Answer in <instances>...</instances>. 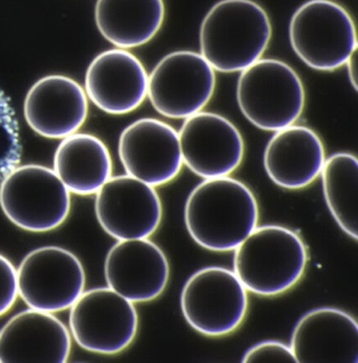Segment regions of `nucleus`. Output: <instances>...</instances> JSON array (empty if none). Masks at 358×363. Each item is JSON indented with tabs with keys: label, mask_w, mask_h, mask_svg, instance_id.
<instances>
[{
	"label": "nucleus",
	"mask_w": 358,
	"mask_h": 363,
	"mask_svg": "<svg viewBox=\"0 0 358 363\" xmlns=\"http://www.w3.org/2000/svg\"><path fill=\"white\" fill-rule=\"evenodd\" d=\"M290 347L299 363H357V320L340 308H313L297 321Z\"/></svg>",
	"instance_id": "obj_16"
},
{
	"label": "nucleus",
	"mask_w": 358,
	"mask_h": 363,
	"mask_svg": "<svg viewBox=\"0 0 358 363\" xmlns=\"http://www.w3.org/2000/svg\"><path fill=\"white\" fill-rule=\"evenodd\" d=\"M0 206L19 229L42 233L57 229L71 211V192L54 169L17 165L0 182Z\"/></svg>",
	"instance_id": "obj_6"
},
{
	"label": "nucleus",
	"mask_w": 358,
	"mask_h": 363,
	"mask_svg": "<svg viewBox=\"0 0 358 363\" xmlns=\"http://www.w3.org/2000/svg\"><path fill=\"white\" fill-rule=\"evenodd\" d=\"M242 362H296L291 347L277 340H265L253 345Z\"/></svg>",
	"instance_id": "obj_24"
},
{
	"label": "nucleus",
	"mask_w": 358,
	"mask_h": 363,
	"mask_svg": "<svg viewBox=\"0 0 358 363\" xmlns=\"http://www.w3.org/2000/svg\"><path fill=\"white\" fill-rule=\"evenodd\" d=\"M357 52L352 54L347 64L345 65V66H347V69H348L349 80H350L351 84H352L353 89L355 91L357 90Z\"/></svg>",
	"instance_id": "obj_26"
},
{
	"label": "nucleus",
	"mask_w": 358,
	"mask_h": 363,
	"mask_svg": "<svg viewBox=\"0 0 358 363\" xmlns=\"http://www.w3.org/2000/svg\"><path fill=\"white\" fill-rule=\"evenodd\" d=\"M259 217L253 191L229 176L200 182L184 208L190 237L200 247L220 253L234 251L258 227Z\"/></svg>",
	"instance_id": "obj_1"
},
{
	"label": "nucleus",
	"mask_w": 358,
	"mask_h": 363,
	"mask_svg": "<svg viewBox=\"0 0 358 363\" xmlns=\"http://www.w3.org/2000/svg\"><path fill=\"white\" fill-rule=\"evenodd\" d=\"M149 74L142 62L125 49L102 52L86 74L88 99L103 112L125 115L147 97Z\"/></svg>",
	"instance_id": "obj_15"
},
{
	"label": "nucleus",
	"mask_w": 358,
	"mask_h": 363,
	"mask_svg": "<svg viewBox=\"0 0 358 363\" xmlns=\"http://www.w3.org/2000/svg\"><path fill=\"white\" fill-rule=\"evenodd\" d=\"M290 45L306 66L332 72L357 51V28L348 11L332 0H308L293 13Z\"/></svg>",
	"instance_id": "obj_5"
},
{
	"label": "nucleus",
	"mask_w": 358,
	"mask_h": 363,
	"mask_svg": "<svg viewBox=\"0 0 358 363\" xmlns=\"http://www.w3.org/2000/svg\"><path fill=\"white\" fill-rule=\"evenodd\" d=\"M53 169L69 192L90 196L112 177V157L101 139L86 133H74L58 145Z\"/></svg>",
	"instance_id": "obj_20"
},
{
	"label": "nucleus",
	"mask_w": 358,
	"mask_h": 363,
	"mask_svg": "<svg viewBox=\"0 0 358 363\" xmlns=\"http://www.w3.org/2000/svg\"><path fill=\"white\" fill-rule=\"evenodd\" d=\"M118 153L127 175L154 188L173 182L183 167L179 134L159 119L141 118L127 125Z\"/></svg>",
	"instance_id": "obj_13"
},
{
	"label": "nucleus",
	"mask_w": 358,
	"mask_h": 363,
	"mask_svg": "<svg viewBox=\"0 0 358 363\" xmlns=\"http://www.w3.org/2000/svg\"><path fill=\"white\" fill-rule=\"evenodd\" d=\"M248 304V291L234 272L225 267L197 269L182 289V314L204 336L223 337L238 330Z\"/></svg>",
	"instance_id": "obj_7"
},
{
	"label": "nucleus",
	"mask_w": 358,
	"mask_h": 363,
	"mask_svg": "<svg viewBox=\"0 0 358 363\" xmlns=\"http://www.w3.org/2000/svg\"><path fill=\"white\" fill-rule=\"evenodd\" d=\"M164 19V0H97L95 8L98 30L118 49L146 45Z\"/></svg>",
	"instance_id": "obj_21"
},
{
	"label": "nucleus",
	"mask_w": 358,
	"mask_h": 363,
	"mask_svg": "<svg viewBox=\"0 0 358 363\" xmlns=\"http://www.w3.org/2000/svg\"><path fill=\"white\" fill-rule=\"evenodd\" d=\"M240 73L236 100L251 125L277 132L299 121L305 108L306 92L301 77L289 65L260 58Z\"/></svg>",
	"instance_id": "obj_4"
},
{
	"label": "nucleus",
	"mask_w": 358,
	"mask_h": 363,
	"mask_svg": "<svg viewBox=\"0 0 358 363\" xmlns=\"http://www.w3.org/2000/svg\"><path fill=\"white\" fill-rule=\"evenodd\" d=\"M23 112L33 131L45 138L64 139L77 133L86 123L88 95L71 78L45 76L30 89Z\"/></svg>",
	"instance_id": "obj_17"
},
{
	"label": "nucleus",
	"mask_w": 358,
	"mask_h": 363,
	"mask_svg": "<svg viewBox=\"0 0 358 363\" xmlns=\"http://www.w3.org/2000/svg\"><path fill=\"white\" fill-rule=\"evenodd\" d=\"M325 203L338 227L357 240V158L338 152L325 158L321 175Z\"/></svg>",
	"instance_id": "obj_22"
},
{
	"label": "nucleus",
	"mask_w": 358,
	"mask_h": 363,
	"mask_svg": "<svg viewBox=\"0 0 358 363\" xmlns=\"http://www.w3.org/2000/svg\"><path fill=\"white\" fill-rule=\"evenodd\" d=\"M95 195L98 223L117 240L149 238L161 225L157 191L132 176H112Z\"/></svg>",
	"instance_id": "obj_11"
},
{
	"label": "nucleus",
	"mask_w": 358,
	"mask_h": 363,
	"mask_svg": "<svg viewBox=\"0 0 358 363\" xmlns=\"http://www.w3.org/2000/svg\"><path fill=\"white\" fill-rule=\"evenodd\" d=\"M69 333L80 347L116 355L134 342L139 316L134 303L108 288L86 291L69 308Z\"/></svg>",
	"instance_id": "obj_8"
},
{
	"label": "nucleus",
	"mask_w": 358,
	"mask_h": 363,
	"mask_svg": "<svg viewBox=\"0 0 358 363\" xmlns=\"http://www.w3.org/2000/svg\"><path fill=\"white\" fill-rule=\"evenodd\" d=\"M178 134L183 164L203 179L226 177L242 164L244 139L222 115L201 111L184 119Z\"/></svg>",
	"instance_id": "obj_12"
},
{
	"label": "nucleus",
	"mask_w": 358,
	"mask_h": 363,
	"mask_svg": "<svg viewBox=\"0 0 358 363\" xmlns=\"http://www.w3.org/2000/svg\"><path fill=\"white\" fill-rule=\"evenodd\" d=\"M216 71L200 53L167 54L149 76L147 96L162 116L185 119L209 104L216 90Z\"/></svg>",
	"instance_id": "obj_9"
},
{
	"label": "nucleus",
	"mask_w": 358,
	"mask_h": 363,
	"mask_svg": "<svg viewBox=\"0 0 358 363\" xmlns=\"http://www.w3.org/2000/svg\"><path fill=\"white\" fill-rule=\"evenodd\" d=\"M325 162L322 139L305 125L275 132L265 147V171L273 184L286 190L307 188L321 175Z\"/></svg>",
	"instance_id": "obj_19"
},
{
	"label": "nucleus",
	"mask_w": 358,
	"mask_h": 363,
	"mask_svg": "<svg viewBox=\"0 0 358 363\" xmlns=\"http://www.w3.org/2000/svg\"><path fill=\"white\" fill-rule=\"evenodd\" d=\"M271 37L270 18L258 2L220 0L202 21L200 54L214 71L236 73L262 58Z\"/></svg>",
	"instance_id": "obj_2"
},
{
	"label": "nucleus",
	"mask_w": 358,
	"mask_h": 363,
	"mask_svg": "<svg viewBox=\"0 0 358 363\" xmlns=\"http://www.w3.org/2000/svg\"><path fill=\"white\" fill-rule=\"evenodd\" d=\"M108 288L132 303L160 296L168 284L171 267L166 255L149 238L118 240L104 262Z\"/></svg>",
	"instance_id": "obj_14"
},
{
	"label": "nucleus",
	"mask_w": 358,
	"mask_h": 363,
	"mask_svg": "<svg viewBox=\"0 0 358 363\" xmlns=\"http://www.w3.org/2000/svg\"><path fill=\"white\" fill-rule=\"evenodd\" d=\"M71 350L67 325L52 313L23 311L0 330V362L64 363Z\"/></svg>",
	"instance_id": "obj_18"
},
{
	"label": "nucleus",
	"mask_w": 358,
	"mask_h": 363,
	"mask_svg": "<svg viewBox=\"0 0 358 363\" xmlns=\"http://www.w3.org/2000/svg\"><path fill=\"white\" fill-rule=\"evenodd\" d=\"M18 296L17 269L6 256L0 254V316L13 308Z\"/></svg>",
	"instance_id": "obj_25"
},
{
	"label": "nucleus",
	"mask_w": 358,
	"mask_h": 363,
	"mask_svg": "<svg viewBox=\"0 0 358 363\" xmlns=\"http://www.w3.org/2000/svg\"><path fill=\"white\" fill-rule=\"evenodd\" d=\"M233 272L248 292L271 297L292 289L305 274L303 239L281 225L257 227L234 250Z\"/></svg>",
	"instance_id": "obj_3"
},
{
	"label": "nucleus",
	"mask_w": 358,
	"mask_h": 363,
	"mask_svg": "<svg viewBox=\"0 0 358 363\" xmlns=\"http://www.w3.org/2000/svg\"><path fill=\"white\" fill-rule=\"evenodd\" d=\"M18 293L33 310L58 313L69 310L86 289V271L79 258L56 245L28 253L17 269Z\"/></svg>",
	"instance_id": "obj_10"
},
{
	"label": "nucleus",
	"mask_w": 358,
	"mask_h": 363,
	"mask_svg": "<svg viewBox=\"0 0 358 363\" xmlns=\"http://www.w3.org/2000/svg\"><path fill=\"white\" fill-rule=\"evenodd\" d=\"M23 147L10 100L0 90V182L21 164Z\"/></svg>",
	"instance_id": "obj_23"
}]
</instances>
